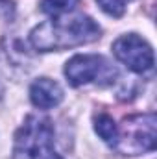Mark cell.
Segmentation results:
<instances>
[{"label":"cell","mask_w":157,"mask_h":159,"mask_svg":"<svg viewBox=\"0 0 157 159\" xmlns=\"http://www.w3.org/2000/svg\"><path fill=\"white\" fill-rule=\"evenodd\" d=\"M100 9L104 13H107L109 17H122L128 9V4H131L133 0H96Z\"/></svg>","instance_id":"obj_9"},{"label":"cell","mask_w":157,"mask_h":159,"mask_svg":"<svg viewBox=\"0 0 157 159\" xmlns=\"http://www.w3.org/2000/svg\"><path fill=\"white\" fill-rule=\"evenodd\" d=\"M94 131L100 135V139L104 143H107L109 146H115L118 133V124H115V120L105 113H100L98 117H94Z\"/></svg>","instance_id":"obj_7"},{"label":"cell","mask_w":157,"mask_h":159,"mask_svg":"<svg viewBox=\"0 0 157 159\" xmlns=\"http://www.w3.org/2000/svg\"><path fill=\"white\" fill-rule=\"evenodd\" d=\"M63 72L69 80V83L74 87L91 83V81H96L102 85L111 83L115 81L113 78L117 76V69H113L109 61L98 54H79V56L70 57L65 63Z\"/></svg>","instance_id":"obj_4"},{"label":"cell","mask_w":157,"mask_h":159,"mask_svg":"<svg viewBox=\"0 0 157 159\" xmlns=\"http://www.w3.org/2000/svg\"><path fill=\"white\" fill-rule=\"evenodd\" d=\"M79 4V0H41V11L50 17H61L72 11Z\"/></svg>","instance_id":"obj_8"},{"label":"cell","mask_w":157,"mask_h":159,"mask_svg":"<svg viewBox=\"0 0 157 159\" xmlns=\"http://www.w3.org/2000/svg\"><path fill=\"white\" fill-rule=\"evenodd\" d=\"M30 100L39 109H52L61 104L63 100V89L57 81L50 78L35 80L30 87Z\"/></svg>","instance_id":"obj_6"},{"label":"cell","mask_w":157,"mask_h":159,"mask_svg":"<svg viewBox=\"0 0 157 159\" xmlns=\"http://www.w3.org/2000/svg\"><path fill=\"white\" fill-rule=\"evenodd\" d=\"M157 117L155 113L131 115L118 126L115 150L122 156H141L155 150L157 146Z\"/></svg>","instance_id":"obj_3"},{"label":"cell","mask_w":157,"mask_h":159,"mask_svg":"<svg viewBox=\"0 0 157 159\" xmlns=\"http://www.w3.org/2000/svg\"><path fill=\"white\" fill-rule=\"evenodd\" d=\"M113 54L122 65H126L131 72L142 74L152 70L154 67V50L148 41L137 34L120 35L113 43Z\"/></svg>","instance_id":"obj_5"},{"label":"cell","mask_w":157,"mask_h":159,"mask_svg":"<svg viewBox=\"0 0 157 159\" xmlns=\"http://www.w3.org/2000/svg\"><path fill=\"white\" fill-rule=\"evenodd\" d=\"M100 35L102 28L89 15H76L72 19L54 17L52 20H44L32 30L30 43L39 52H59L94 43L100 39Z\"/></svg>","instance_id":"obj_1"},{"label":"cell","mask_w":157,"mask_h":159,"mask_svg":"<svg viewBox=\"0 0 157 159\" xmlns=\"http://www.w3.org/2000/svg\"><path fill=\"white\" fill-rule=\"evenodd\" d=\"M13 159H63L56 152L52 120L28 115L15 133Z\"/></svg>","instance_id":"obj_2"}]
</instances>
